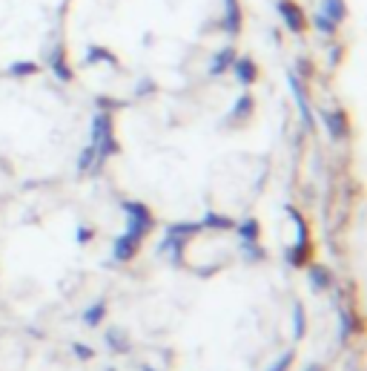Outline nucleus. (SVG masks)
I'll return each mask as SVG.
<instances>
[{
    "mask_svg": "<svg viewBox=\"0 0 367 371\" xmlns=\"http://www.w3.org/2000/svg\"><path fill=\"white\" fill-rule=\"evenodd\" d=\"M124 213H127V234L143 242V236L155 227V219L150 213V207L141 202H124Z\"/></svg>",
    "mask_w": 367,
    "mask_h": 371,
    "instance_id": "f257e3e1",
    "label": "nucleus"
},
{
    "mask_svg": "<svg viewBox=\"0 0 367 371\" xmlns=\"http://www.w3.org/2000/svg\"><path fill=\"white\" fill-rule=\"evenodd\" d=\"M112 130H115L112 112H109V109L95 112V115H92V127H89V144H92V147H101L104 142H109V138L115 135Z\"/></svg>",
    "mask_w": 367,
    "mask_h": 371,
    "instance_id": "f03ea898",
    "label": "nucleus"
},
{
    "mask_svg": "<svg viewBox=\"0 0 367 371\" xmlns=\"http://www.w3.org/2000/svg\"><path fill=\"white\" fill-rule=\"evenodd\" d=\"M276 12H279V17L284 20V26L292 32V35H302L304 32V12H302V6L299 3H292V0H279L276 3Z\"/></svg>",
    "mask_w": 367,
    "mask_h": 371,
    "instance_id": "7ed1b4c3",
    "label": "nucleus"
},
{
    "mask_svg": "<svg viewBox=\"0 0 367 371\" xmlns=\"http://www.w3.org/2000/svg\"><path fill=\"white\" fill-rule=\"evenodd\" d=\"M287 86H290V92H292V98H296V107H299V115H302V124H304L307 130H313L310 101H307V96H304V86H302V81H299L296 73H287Z\"/></svg>",
    "mask_w": 367,
    "mask_h": 371,
    "instance_id": "20e7f679",
    "label": "nucleus"
},
{
    "mask_svg": "<svg viewBox=\"0 0 367 371\" xmlns=\"http://www.w3.org/2000/svg\"><path fill=\"white\" fill-rule=\"evenodd\" d=\"M322 119H325V130L330 132V138H336V142H345V138L350 135L345 109H325Z\"/></svg>",
    "mask_w": 367,
    "mask_h": 371,
    "instance_id": "39448f33",
    "label": "nucleus"
},
{
    "mask_svg": "<svg viewBox=\"0 0 367 371\" xmlns=\"http://www.w3.org/2000/svg\"><path fill=\"white\" fill-rule=\"evenodd\" d=\"M138 248H141V239H135L132 234H120L115 242H112V259L115 262H130L135 253H138Z\"/></svg>",
    "mask_w": 367,
    "mask_h": 371,
    "instance_id": "423d86ee",
    "label": "nucleus"
},
{
    "mask_svg": "<svg viewBox=\"0 0 367 371\" xmlns=\"http://www.w3.org/2000/svg\"><path fill=\"white\" fill-rule=\"evenodd\" d=\"M233 75H235V81L241 84V86H250V84H256V78H258V66H256V61L253 58H235L233 61Z\"/></svg>",
    "mask_w": 367,
    "mask_h": 371,
    "instance_id": "0eeeda50",
    "label": "nucleus"
},
{
    "mask_svg": "<svg viewBox=\"0 0 367 371\" xmlns=\"http://www.w3.org/2000/svg\"><path fill=\"white\" fill-rule=\"evenodd\" d=\"M221 29L227 35H238L241 32V3L238 0H224V20H221Z\"/></svg>",
    "mask_w": 367,
    "mask_h": 371,
    "instance_id": "6e6552de",
    "label": "nucleus"
},
{
    "mask_svg": "<svg viewBox=\"0 0 367 371\" xmlns=\"http://www.w3.org/2000/svg\"><path fill=\"white\" fill-rule=\"evenodd\" d=\"M238 55H235V50L233 46H224V50H218L215 55H212V61H210V66H207V73L212 75V78H218V75H224L227 69L233 66V61H235Z\"/></svg>",
    "mask_w": 367,
    "mask_h": 371,
    "instance_id": "1a4fd4ad",
    "label": "nucleus"
},
{
    "mask_svg": "<svg viewBox=\"0 0 367 371\" xmlns=\"http://www.w3.org/2000/svg\"><path fill=\"white\" fill-rule=\"evenodd\" d=\"M253 109H256V101H253V96L250 92H244V96L233 104V109H230V115H227V121H233V124H241V121H247L250 115H253Z\"/></svg>",
    "mask_w": 367,
    "mask_h": 371,
    "instance_id": "9d476101",
    "label": "nucleus"
},
{
    "mask_svg": "<svg viewBox=\"0 0 367 371\" xmlns=\"http://www.w3.org/2000/svg\"><path fill=\"white\" fill-rule=\"evenodd\" d=\"M307 282H310L313 291H327V288H330V271H327L325 265H310Z\"/></svg>",
    "mask_w": 367,
    "mask_h": 371,
    "instance_id": "9b49d317",
    "label": "nucleus"
},
{
    "mask_svg": "<svg viewBox=\"0 0 367 371\" xmlns=\"http://www.w3.org/2000/svg\"><path fill=\"white\" fill-rule=\"evenodd\" d=\"M49 69L61 78V81H72V69H69V63H66V55H63V50L58 46V50L49 55Z\"/></svg>",
    "mask_w": 367,
    "mask_h": 371,
    "instance_id": "f8f14e48",
    "label": "nucleus"
},
{
    "mask_svg": "<svg viewBox=\"0 0 367 371\" xmlns=\"http://www.w3.org/2000/svg\"><path fill=\"white\" fill-rule=\"evenodd\" d=\"M322 15H325L327 20H333L336 26H338V23L348 17V6H345V0H322Z\"/></svg>",
    "mask_w": 367,
    "mask_h": 371,
    "instance_id": "ddd939ff",
    "label": "nucleus"
},
{
    "mask_svg": "<svg viewBox=\"0 0 367 371\" xmlns=\"http://www.w3.org/2000/svg\"><path fill=\"white\" fill-rule=\"evenodd\" d=\"M258 230H261V227H258V222H256L253 216L235 225V234H238L241 242H258Z\"/></svg>",
    "mask_w": 367,
    "mask_h": 371,
    "instance_id": "4468645a",
    "label": "nucleus"
},
{
    "mask_svg": "<svg viewBox=\"0 0 367 371\" xmlns=\"http://www.w3.org/2000/svg\"><path fill=\"white\" fill-rule=\"evenodd\" d=\"M201 227H212V230H233V227H235V222H233L230 216H224V213H207V216L201 219Z\"/></svg>",
    "mask_w": 367,
    "mask_h": 371,
    "instance_id": "2eb2a0df",
    "label": "nucleus"
},
{
    "mask_svg": "<svg viewBox=\"0 0 367 371\" xmlns=\"http://www.w3.org/2000/svg\"><path fill=\"white\" fill-rule=\"evenodd\" d=\"M101 165H97V150L89 144L84 153H81V158H78V170L81 173H92V170H97Z\"/></svg>",
    "mask_w": 367,
    "mask_h": 371,
    "instance_id": "dca6fc26",
    "label": "nucleus"
},
{
    "mask_svg": "<svg viewBox=\"0 0 367 371\" xmlns=\"http://www.w3.org/2000/svg\"><path fill=\"white\" fill-rule=\"evenodd\" d=\"M104 314H107V303H95V305H89V308L84 311V322H86L89 328H92V326H101Z\"/></svg>",
    "mask_w": 367,
    "mask_h": 371,
    "instance_id": "f3484780",
    "label": "nucleus"
},
{
    "mask_svg": "<svg viewBox=\"0 0 367 371\" xmlns=\"http://www.w3.org/2000/svg\"><path fill=\"white\" fill-rule=\"evenodd\" d=\"M304 334H307V317H304V308L296 305L292 308V337L302 340Z\"/></svg>",
    "mask_w": 367,
    "mask_h": 371,
    "instance_id": "a211bd4d",
    "label": "nucleus"
},
{
    "mask_svg": "<svg viewBox=\"0 0 367 371\" xmlns=\"http://www.w3.org/2000/svg\"><path fill=\"white\" fill-rule=\"evenodd\" d=\"M35 73H38V63H32V61H15L9 66L12 78H26V75H35Z\"/></svg>",
    "mask_w": 367,
    "mask_h": 371,
    "instance_id": "6ab92c4d",
    "label": "nucleus"
},
{
    "mask_svg": "<svg viewBox=\"0 0 367 371\" xmlns=\"http://www.w3.org/2000/svg\"><path fill=\"white\" fill-rule=\"evenodd\" d=\"M97 61H107V63H118V58L112 55V52H107V50H101V46H89L86 50V63H97Z\"/></svg>",
    "mask_w": 367,
    "mask_h": 371,
    "instance_id": "aec40b11",
    "label": "nucleus"
},
{
    "mask_svg": "<svg viewBox=\"0 0 367 371\" xmlns=\"http://www.w3.org/2000/svg\"><path fill=\"white\" fill-rule=\"evenodd\" d=\"M241 253L247 262H261L264 259V250L258 248V242H241Z\"/></svg>",
    "mask_w": 367,
    "mask_h": 371,
    "instance_id": "412c9836",
    "label": "nucleus"
},
{
    "mask_svg": "<svg viewBox=\"0 0 367 371\" xmlns=\"http://www.w3.org/2000/svg\"><path fill=\"white\" fill-rule=\"evenodd\" d=\"M304 245H292L290 250H287V262H290V268H302L304 265Z\"/></svg>",
    "mask_w": 367,
    "mask_h": 371,
    "instance_id": "4be33fe9",
    "label": "nucleus"
},
{
    "mask_svg": "<svg viewBox=\"0 0 367 371\" xmlns=\"http://www.w3.org/2000/svg\"><path fill=\"white\" fill-rule=\"evenodd\" d=\"M313 23H315V29H319L322 35H336V29H338L336 23H333V20H327V17L322 15V12H319V15L313 17Z\"/></svg>",
    "mask_w": 367,
    "mask_h": 371,
    "instance_id": "5701e85b",
    "label": "nucleus"
},
{
    "mask_svg": "<svg viewBox=\"0 0 367 371\" xmlns=\"http://www.w3.org/2000/svg\"><path fill=\"white\" fill-rule=\"evenodd\" d=\"M292 360H296V354H292V351H284L281 354V360H276L270 368H267V371H287L290 365H292Z\"/></svg>",
    "mask_w": 367,
    "mask_h": 371,
    "instance_id": "b1692460",
    "label": "nucleus"
},
{
    "mask_svg": "<svg viewBox=\"0 0 367 371\" xmlns=\"http://www.w3.org/2000/svg\"><path fill=\"white\" fill-rule=\"evenodd\" d=\"M107 340H109L112 349H118V345H120V349H127V345H130L124 334H118V328H115V331H109V334H107Z\"/></svg>",
    "mask_w": 367,
    "mask_h": 371,
    "instance_id": "393cba45",
    "label": "nucleus"
},
{
    "mask_svg": "<svg viewBox=\"0 0 367 371\" xmlns=\"http://www.w3.org/2000/svg\"><path fill=\"white\" fill-rule=\"evenodd\" d=\"M350 334H353V319L341 311V340H348Z\"/></svg>",
    "mask_w": 367,
    "mask_h": 371,
    "instance_id": "a878e982",
    "label": "nucleus"
},
{
    "mask_svg": "<svg viewBox=\"0 0 367 371\" xmlns=\"http://www.w3.org/2000/svg\"><path fill=\"white\" fill-rule=\"evenodd\" d=\"M72 351H75L81 360H92V354H95L89 345H84V342H75V345H72Z\"/></svg>",
    "mask_w": 367,
    "mask_h": 371,
    "instance_id": "bb28decb",
    "label": "nucleus"
},
{
    "mask_svg": "<svg viewBox=\"0 0 367 371\" xmlns=\"http://www.w3.org/2000/svg\"><path fill=\"white\" fill-rule=\"evenodd\" d=\"M78 242H81V245L89 242V230H86V227H78Z\"/></svg>",
    "mask_w": 367,
    "mask_h": 371,
    "instance_id": "cd10ccee",
    "label": "nucleus"
},
{
    "mask_svg": "<svg viewBox=\"0 0 367 371\" xmlns=\"http://www.w3.org/2000/svg\"><path fill=\"white\" fill-rule=\"evenodd\" d=\"M304 371H325V365H319V363H307Z\"/></svg>",
    "mask_w": 367,
    "mask_h": 371,
    "instance_id": "c85d7f7f",
    "label": "nucleus"
},
{
    "mask_svg": "<svg viewBox=\"0 0 367 371\" xmlns=\"http://www.w3.org/2000/svg\"><path fill=\"white\" fill-rule=\"evenodd\" d=\"M141 371H155V368H150V365H143V368H141Z\"/></svg>",
    "mask_w": 367,
    "mask_h": 371,
    "instance_id": "c756f323",
    "label": "nucleus"
}]
</instances>
